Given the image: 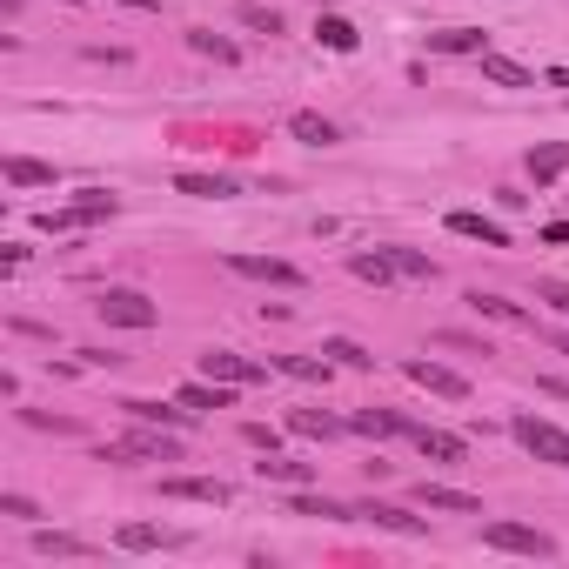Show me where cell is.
<instances>
[{
	"instance_id": "cell-1",
	"label": "cell",
	"mask_w": 569,
	"mask_h": 569,
	"mask_svg": "<svg viewBox=\"0 0 569 569\" xmlns=\"http://www.w3.org/2000/svg\"><path fill=\"white\" fill-rule=\"evenodd\" d=\"M94 315H101L108 329H154V322H161V308H154L141 288H108V295L94 302Z\"/></svg>"
},
{
	"instance_id": "cell-2",
	"label": "cell",
	"mask_w": 569,
	"mask_h": 569,
	"mask_svg": "<svg viewBox=\"0 0 569 569\" xmlns=\"http://www.w3.org/2000/svg\"><path fill=\"white\" fill-rule=\"evenodd\" d=\"M509 436L523 442L529 456H543V462H556V469H569V436L556 429V422H543V416H516V422H509Z\"/></svg>"
},
{
	"instance_id": "cell-3",
	"label": "cell",
	"mask_w": 569,
	"mask_h": 569,
	"mask_svg": "<svg viewBox=\"0 0 569 569\" xmlns=\"http://www.w3.org/2000/svg\"><path fill=\"white\" fill-rule=\"evenodd\" d=\"M128 456H141V462H154V456L175 462V456H181V442H175V436H161L154 422H141L128 442H108V449H101V462H128Z\"/></svg>"
},
{
	"instance_id": "cell-4",
	"label": "cell",
	"mask_w": 569,
	"mask_h": 569,
	"mask_svg": "<svg viewBox=\"0 0 569 569\" xmlns=\"http://www.w3.org/2000/svg\"><path fill=\"white\" fill-rule=\"evenodd\" d=\"M482 543L489 549H516V556H556V543H549L543 529H529V523H489L482 529Z\"/></svg>"
},
{
	"instance_id": "cell-5",
	"label": "cell",
	"mask_w": 569,
	"mask_h": 569,
	"mask_svg": "<svg viewBox=\"0 0 569 569\" xmlns=\"http://www.w3.org/2000/svg\"><path fill=\"white\" fill-rule=\"evenodd\" d=\"M228 268L248 275V282H275V288H302L308 282L295 262H275V255H228Z\"/></svg>"
},
{
	"instance_id": "cell-6",
	"label": "cell",
	"mask_w": 569,
	"mask_h": 569,
	"mask_svg": "<svg viewBox=\"0 0 569 569\" xmlns=\"http://www.w3.org/2000/svg\"><path fill=\"white\" fill-rule=\"evenodd\" d=\"M161 496H175V503H215L221 509L235 489H228L221 476H168V482H161Z\"/></svg>"
},
{
	"instance_id": "cell-7",
	"label": "cell",
	"mask_w": 569,
	"mask_h": 569,
	"mask_svg": "<svg viewBox=\"0 0 569 569\" xmlns=\"http://www.w3.org/2000/svg\"><path fill=\"white\" fill-rule=\"evenodd\" d=\"M201 375H215V382H235V389H255V382H262V369H255L248 355H235V349H208V355H201Z\"/></svg>"
},
{
	"instance_id": "cell-8",
	"label": "cell",
	"mask_w": 569,
	"mask_h": 569,
	"mask_svg": "<svg viewBox=\"0 0 569 569\" xmlns=\"http://www.w3.org/2000/svg\"><path fill=\"white\" fill-rule=\"evenodd\" d=\"M409 382H422V389L442 395V402H469V375L442 369V362H409Z\"/></svg>"
},
{
	"instance_id": "cell-9",
	"label": "cell",
	"mask_w": 569,
	"mask_h": 569,
	"mask_svg": "<svg viewBox=\"0 0 569 569\" xmlns=\"http://www.w3.org/2000/svg\"><path fill=\"white\" fill-rule=\"evenodd\" d=\"M416 496H422V509H449V516H482V496H469V489H449V482H422Z\"/></svg>"
},
{
	"instance_id": "cell-10",
	"label": "cell",
	"mask_w": 569,
	"mask_h": 569,
	"mask_svg": "<svg viewBox=\"0 0 569 569\" xmlns=\"http://www.w3.org/2000/svg\"><path fill=\"white\" fill-rule=\"evenodd\" d=\"M121 409H128L134 422H154V429H181V422L195 416V409H188V402H141V395H128V402H121Z\"/></svg>"
},
{
	"instance_id": "cell-11",
	"label": "cell",
	"mask_w": 569,
	"mask_h": 569,
	"mask_svg": "<svg viewBox=\"0 0 569 569\" xmlns=\"http://www.w3.org/2000/svg\"><path fill=\"white\" fill-rule=\"evenodd\" d=\"M288 134L308 141V148H335V141H342L335 121H329V114H315V108H295V114H288Z\"/></svg>"
},
{
	"instance_id": "cell-12",
	"label": "cell",
	"mask_w": 569,
	"mask_h": 569,
	"mask_svg": "<svg viewBox=\"0 0 569 569\" xmlns=\"http://www.w3.org/2000/svg\"><path fill=\"white\" fill-rule=\"evenodd\" d=\"M482 81H496V88H536V74L523 61H509L496 47H482Z\"/></svg>"
},
{
	"instance_id": "cell-13",
	"label": "cell",
	"mask_w": 569,
	"mask_h": 569,
	"mask_svg": "<svg viewBox=\"0 0 569 569\" xmlns=\"http://www.w3.org/2000/svg\"><path fill=\"white\" fill-rule=\"evenodd\" d=\"M449 228H456V235H469V241H482V248H509V228H503V221L469 215V208H456V215H449Z\"/></svg>"
},
{
	"instance_id": "cell-14",
	"label": "cell",
	"mask_w": 569,
	"mask_h": 569,
	"mask_svg": "<svg viewBox=\"0 0 569 569\" xmlns=\"http://www.w3.org/2000/svg\"><path fill=\"white\" fill-rule=\"evenodd\" d=\"M181 402H188V409H228V402H235V382H215V375L181 382Z\"/></svg>"
},
{
	"instance_id": "cell-15",
	"label": "cell",
	"mask_w": 569,
	"mask_h": 569,
	"mask_svg": "<svg viewBox=\"0 0 569 569\" xmlns=\"http://www.w3.org/2000/svg\"><path fill=\"white\" fill-rule=\"evenodd\" d=\"M409 436H416L422 456H436V462H462V456H469V442L449 436V429H409Z\"/></svg>"
},
{
	"instance_id": "cell-16",
	"label": "cell",
	"mask_w": 569,
	"mask_h": 569,
	"mask_svg": "<svg viewBox=\"0 0 569 569\" xmlns=\"http://www.w3.org/2000/svg\"><path fill=\"white\" fill-rule=\"evenodd\" d=\"M188 47H195V54H208V61H221V67H235V61H241V47H235V41H221L215 27H188Z\"/></svg>"
},
{
	"instance_id": "cell-17",
	"label": "cell",
	"mask_w": 569,
	"mask_h": 569,
	"mask_svg": "<svg viewBox=\"0 0 569 569\" xmlns=\"http://www.w3.org/2000/svg\"><path fill=\"white\" fill-rule=\"evenodd\" d=\"M355 516H369V523L395 529V536H422V516H409V509H395V503H369V509H355Z\"/></svg>"
},
{
	"instance_id": "cell-18",
	"label": "cell",
	"mask_w": 569,
	"mask_h": 569,
	"mask_svg": "<svg viewBox=\"0 0 569 569\" xmlns=\"http://www.w3.org/2000/svg\"><path fill=\"white\" fill-rule=\"evenodd\" d=\"M315 41L335 47V54H355V47H362V34H355V27L342 21V14H322V21H315Z\"/></svg>"
},
{
	"instance_id": "cell-19",
	"label": "cell",
	"mask_w": 569,
	"mask_h": 569,
	"mask_svg": "<svg viewBox=\"0 0 569 569\" xmlns=\"http://www.w3.org/2000/svg\"><path fill=\"white\" fill-rule=\"evenodd\" d=\"M429 47H436V54H482L489 34H482V27H449V34H429Z\"/></svg>"
},
{
	"instance_id": "cell-20",
	"label": "cell",
	"mask_w": 569,
	"mask_h": 569,
	"mask_svg": "<svg viewBox=\"0 0 569 569\" xmlns=\"http://www.w3.org/2000/svg\"><path fill=\"white\" fill-rule=\"evenodd\" d=\"M382 255L395 262V275H409V282H436V262H429L422 248H382Z\"/></svg>"
},
{
	"instance_id": "cell-21",
	"label": "cell",
	"mask_w": 569,
	"mask_h": 569,
	"mask_svg": "<svg viewBox=\"0 0 569 569\" xmlns=\"http://www.w3.org/2000/svg\"><path fill=\"white\" fill-rule=\"evenodd\" d=\"M181 195H195V201H221V195H235V181L228 175H175Z\"/></svg>"
},
{
	"instance_id": "cell-22",
	"label": "cell",
	"mask_w": 569,
	"mask_h": 569,
	"mask_svg": "<svg viewBox=\"0 0 569 569\" xmlns=\"http://www.w3.org/2000/svg\"><path fill=\"white\" fill-rule=\"evenodd\" d=\"M288 516H322V523H349L355 509L329 503V496H288Z\"/></svg>"
},
{
	"instance_id": "cell-23",
	"label": "cell",
	"mask_w": 569,
	"mask_h": 569,
	"mask_svg": "<svg viewBox=\"0 0 569 569\" xmlns=\"http://www.w3.org/2000/svg\"><path fill=\"white\" fill-rule=\"evenodd\" d=\"M7 181H14V188H54V168H47V161L14 154V161H7Z\"/></svg>"
},
{
	"instance_id": "cell-24",
	"label": "cell",
	"mask_w": 569,
	"mask_h": 569,
	"mask_svg": "<svg viewBox=\"0 0 569 569\" xmlns=\"http://www.w3.org/2000/svg\"><path fill=\"white\" fill-rule=\"evenodd\" d=\"M469 308H476V315H496V322H523V329H529V308H516L509 295H482V288H476Z\"/></svg>"
},
{
	"instance_id": "cell-25",
	"label": "cell",
	"mask_w": 569,
	"mask_h": 569,
	"mask_svg": "<svg viewBox=\"0 0 569 569\" xmlns=\"http://www.w3.org/2000/svg\"><path fill=\"white\" fill-rule=\"evenodd\" d=\"M355 429H362V436H402L409 422L395 416V409H355Z\"/></svg>"
},
{
	"instance_id": "cell-26",
	"label": "cell",
	"mask_w": 569,
	"mask_h": 569,
	"mask_svg": "<svg viewBox=\"0 0 569 569\" xmlns=\"http://www.w3.org/2000/svg\"><path fill=\"white\" fill-rule=\"evenodd\" d=\"M322 355H329V362H342V369H369L375 355L362 349V342H349V335H329V342H322Z\"/></svg>"
},
{
	"instance_id": "cell-27",
	"label": "cell",
	"mask_w": 569,
	"mask_h": 569,
	"mask_svg": "<svg viewBox=\"0 0 569 569\" xmlns=\"http://www.w3.org/2000/svg\"><path fill=\"white\" fill-rule=\"evenodd\" d=\"M255 469H262V482H288V489L308 482V462H288V456H275V449H268V462H255Z\"/></svg>"
},
{
	"instance_id": "cell-28",
	"label": "cell",
	"mask_w": 569,
	"mask_h": 569,
	"mask_svg": "<svg viewBox=\"0 0 569 569\" xmlns=\"http://www.w3.org/2000/svg\"><path fill=\"white\" fill-rule=\"evenodd\" d=\"M355 275H362V282H375V288H389L395 282V262H389V255H382V248H375V255H355Z\"/></svg>"
},
{
	"instance_id": "cell-29",
	"label": "cell",
	"mask_w": 569,
	"mask_h": 569,
	"mask_svg": "<svg viewBox=\"0 0 569 569\" xmlns=\"http://www.w3.org/2000/svg\"><path fill=\"white\" fill-rule=\"evenodd\" d=\"M114 543H121V549H161V543H175V536H168V529H154V523H128Z\"/></svg>"
},
{
	"instance_id": "cell-30",
	"label": "cell",
	"mask_w": 569,
	"mask_h": 569,
	"mask_svg": "<svg viewBox=\"0 0 569 569\" xmlns=\"http://www.w3.org/2000/svg\"><path fill=\"white\" fill-rule=\"evenodd\" d=\"M34 549H41V556H81V536H61V529H34Z\"/></svg>"
},
{
	"instance_id": "cell-31",
	"label": "cell",
	"mask_w": 569,
	"mask_h": 569,
	"mask_svg": "<svg viewBox=\"0 0 569 569\" xmlns=\"http://www.w3.org/2000/svg\"><path fill=\"white\" fill-rule=\"evenodd\" d=\"M563 168H569V148H536V154H529V175H536V181H556Z\"/></svg>"
},
{
	"instance_id": "cell-32",
	"label": "cell",
	"mask_w": 569,
	"mask_h": 569,
	"mask_svg": "<svg viewBox=\"0 0 569 569\" xmlns=\"http://www.w3.org/2000/svg\"><path fill=\"white\" fill-rule=\"evenodd\" d=\"M241 27H255V34H282V14L262 7V0H241Z\"/></svg>"
},
{
	"instance_id": "cell-33",
	"label": "cell",
	"mask_w": 569,
	"mask_h": 569,
	"mask_svg": "<svg viewBox=\"0 0 569 569\" xmlns=\"http://www.w3.org/2000/svg\"><path fill=\"white\" fill-rule=\"evenodd\" d=\"M282 369H288V375H302V382H329V355H322V362H315V355H288Z\"/></svg>"
},
{
	"instance_id": "cell-34",
	"label": "cell",
	"mask_w": 569,
	"mask_h": 569,
	"mask_svg": "<svg viewBox=\"0 0 569 569\" xmlns=\"http://www.w3.org/2000/svg\"><path fill=\"white\" fill-rule=\"evenodd\" d=\"M288 429H295V436H335V422L315 416V409H295V416H288Z\"/></svg>"
},
{
	"instance_id": "cell-35",
	"label": "cell",
	"mask_w": 569,
	"mask_h": 569,
	"mask_svg": "<svg viewBox=\"0 0 569 569\" xmlns=\"http://www.w3.org/2000/svg\"><path fill=\"white\" fill-rule=\"evenodd\" d=\"M0 516H14V523H34V516H41V509L27 503V496H0Z\"/></svg>"
},
{
	"instance_id": "cell-36",
	"label": "cell",
	"mask_w": 569,
	"mask_h": 569,
	"mask_svg": "<svg viewBox=\"0 0 569 569\" xmlns=\"http://www.w3.org/2000/svg\"><path fill=\"white\" fill-rule=\"evenodd\" d=\"M536 295H543V302L556 308V315H569V282H543V288H536Z\"/></svg>"
},
{
	"instance_id": "cell-37",
	"label": "cell",
	"mask_w": 569,
	"mask_h": 569,
	"mask_svg": "<svg viewBox=\"0 0 569 569\" xmlns=\"http://www.w3.org/2000/svg\"><path fill=\"white\" fill-rule=\"evenodd\" d=\"M114 7H134V14H161V0H114Z\"/></svg>"
}]
</instances>
